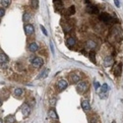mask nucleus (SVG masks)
I'll return each mask as SVG.
<instances>
[{
  "label": "nucleus",
  "instance_id": "nucleus-3",
  "mask_svg": "<svg viewBox=\"0 0 123 123\" xmlns=\"http://www.w3.org/2000/svg\"><path fill=\"white\" fill-rule=\"evenodd\" d=\"M24 31H25L26 36H30V35H32V34L35 32V28H34L33 25L27 24V25H25V27H24Z\"/></svg>",
  "mask_w": 123,
  "mask_h": 123
},
{
  "label": "nucleus",
  "instance_id": "nucleus-30",
  "mask_svg": "<svg viewBox=\"0 0 123 123\" xmlns=\"http://www.w3.org/2000/svg\"><path fill=\"white\" fill-rule=\"evenodd\" d=\"M114 4H115L116 7H120V3H119L118 0H114Z\"/></svg>",
  "mask_w": 123,
  "mask_h": 123
},
{
  "label": "nucleus",
  "instance_id": "nucleus-1",
  "mask_svg": "<svg viewBox=\"0 0 123 123\" xmlns=\"http://www.w3.org/2000/svg\"><path fill=\"white\" fill-rule=\"evenodd\" d=\"M32 65H33L34 68H40V67L43 65V58H40V57H36V58L33 60Z\"/></svg>",
  "mask_w": 123,
  "mask_h": 123
},
{
  "label": "nucleus",
  "instance_id": "nucleus-17",
  "mask_svg": "<svg viewBox=\"0 0 123 123\" xmlns=\"http://www.w3.org/2000/svg\"><path fill=\"white\" fill-rule=\"evenodd\" d=\"M112 63H113V59H112L111 56H106L105 58V66H110Z\"/></svg>",
  "mask_w": 123,
  "mask_h": 123
},
{
  "label": "nucleus",
  "instance_id": "nucleus-5",
  "mask_svg": "<svg viewBox=\"0 0 123 123\" xmlns=\"http://www.w3.org/2000/svg\"><path fill=\"white\" fill-rule=\"evenodd\" d=\"M53 4H54V7L57 11H61V10L63 9V2L61 1V0H54Z\"/></svg>",
  "mask_w": 123,
  "mask_h": 123
},
{
  "label": "nucleus",
  "instance_id": "nucleus-2",
  "mask_svg": "<svg viewBox=\"0 0 123 123\" xmlns=\"http://www.w3.org/2000/svg\"><path fill=\"white\" fill-rule=\"evenodd\" d=\"M88 89V85L86 82H81V83H79L77 85V91H78V93H81V94H83L85 93V92L87 91Z\"/></svg>",
  "mask_w": 123,
  "mask_h": 123
},
{
  "label": "nucleus",
  "instance_id": "nucleus-18",
  "mask_svg": "<svg viewBox=\"0 0 123 123\" xmlns=\"http://www.w3.org/2000/svg\"><path fill=\"white\" fill-rule=\"evenodd\" d=\"M48 69H45V70H43V73H40L39 74V76L37 77V79H44L46 76H47V74H48Z\"/></svg>",
  "mask_w": 123,
  "mask_h": 123
},
{
  "label": "nucleus",
  "instance_id": "nucleus-8",
  "mask_svg": "<svg viewBox=\"0 0 123 123\" xmlns=\"http://www.w3.org/2000/svg\"><path fill=\"white\" fill-rule=\"evenodd\" d=\"M97 47V43L94 42V40H88L86 43V48L87 49H95Z\"/></svg>",
  "mask_w": 123,
  "mask_h": 123
},
{
  "label": "nucleus",
  "instance_id": "nucleus-6",
  "mask_svg": "<svg viewBox=\"0 0 123 123\" xmlns=\"http://www.w3.org/2000/svg\"><path fill=\"white\" fill-rule=\"evenodd\" d=\"M99 19H100V21H102V22H109L111 17L107 13H100L99 14Z\"/></svg>",
  "mask_w": 123,
  "mask_h": 123
},
{
  "label": "nucleus",
  "instance_id": "nucleus-29",
  "mask_svg": "<svg viewBox=\"0 0 123 123\" xmlns=\"http://www.w3.org/2000/svg\"><path fill=\"white\" fill-rule=\"evenodd\" d=\"M40 29H42V31H43V35L44 36H47V32H46V30H45V28L43 26V25H40Z\"/></svg>",
  "mask_w": 123,
  "mask_h": 123
},
{
  "label": "nucleus",
  "instance_id": "nucleus-25",
  "mask_svg": "<svg viewBox=\"0 0 123 123\" xmlns=\"http://www.w3.org/2000/svg\"><path fill=\"white\" fill-rule=\"evenodd\" d=\"M56 101H57V99H56V98H51V99L49 100V102H50V105H51V106H55V105H56Z\"/></svg>",
  "mask_w": 123,
  "mask_h": 123
},
{
  "label": "nucleus",
  "instance_id": "nucleus-31",
  "mask_svg": "<svg viewBox=\"0 0 123 123\" xmlns=\"http://www.w3.org/2000/svg\"><path fill=\"white\" fill-rule=\"evenodd\" d=\"M112 123H115V121H113V122H112Z\"/></svg>",
  "mask_w": 123,
  "mask_h": 123
},
{
  "label": "nucleus",
  "instance_id": "nucleus-11",
  "mask_svg": "<svg viewBox=\"0 0 123 123\" xmlns=\"http://www.w3.org/2000/svg\"><path fill=\"white\" fill-rule=\"evenodd\" d=\"M66 44L69 47H73L76 44V39L74 37H68L67 40H66Z\"/></svg>",
  "mask_w": 123,
  "mask_h": 123
},
{
  "label": "nucleus",
  "instance_id": "nucleus-15",
  "mask_svg": "<svg viewBox=\"0 0 123 123\" xmlns=\"http://www.w3.org/2000/svg\"><path fill=\"white\" fill-rule=\"evenodd\" d=\"M22 111H23V114L24 116H29L30 115V112H31V109H30V106L28 105H25L22 108Z\"/></svg>",
  "mask_w": 123,
  "mask_h": 123
},
{
  "label": "nucleus",
  "instance_id": "nucleus-7",
  "mask_svg": "<svg viewBox=\"0 0 123 123\" xmlns=\"http://www.w3.org/2000/svg\"><path fill=\"white\" fill-rule=\"evenodd\" d=\"M80 80H81V78H80V76L77 75V74H71V75H70V82H71L72 84L78 83Z\"/></svg>",
  "mask_w": 123,
  "mask_h": 123
},
{
  "label": "nucleus",
  "instance_id": "nucleus-26",
  "mask_svg": "<svg viewBox=\"0 0 123 123\" xmlns=\"http://www.w3.org/2000/svg\"><path fill=\"white\" fill-rule=\"evenodd\" d=\"M94 86H95V89H96V90H98V89L100 88V85H99V83H98V81H95V82H94Z\"/></svg>",
  "mask_w": 123,
  "mask_h": 123
},
{
  "label": "nucleus",
  "instance_id": "nucleus-16",
  "mask_svg": "<svg viewBox=\"0 0 123 123\" xmlns=\"http://www.w3.org/2000/svg\"><path fill=\"white\" fill-rule=\"evenodd\" d=\"M37 49H38V45L36 43H32L29 45V50L31 51V52H36Z\"/></svg>",
  "mask_w": 123,
  "mask_h": 123
},
{
  "label": "nucleus",
  "instance_id": "nucleus-10",
  "mask_svg": "<svg viewBox=\"0 0 123 123\" xmlns=\"http://www.w3.org/2000/svg\"><path fill=\"white\" fill-rule=\"evenodd\" d=\"M7 62H8V57H7V55H6L4 52H2V51H1V53H0V63H1V66L4 65V64L7 63Z\"/></svg>",
  "mask_w": 123,
  "mask_h": 123
},
{
  "label": "nucleus",
  "instance_id": "nucleus-12",
  "mask_svg": "<svg viewBox=\"0 0 123 123\" xmlns=\"http://www.w3.org/2000/svg\"><path fill=\"white\" fill-rule=\"evenodd\" d=\"M81 105H82V108H83L84 111L87 112V111L90 110V102L88 100H83L82 101V104H81Z\"/></svg>",
  "mask_w": 123,
  "mask_h": 123
},
{
  "label": "nucleus",
  "instance_id": "nucleus-28",
  "mask_svg": "<svg viewBox=\"0 0 123 123\" xmlns=\"http://www.w3.org/2000/svg\"><path fill=\"white\" fill-rule=\"evenodd\" d=\"M5 8H3V7H1L0 8V17H3L4 15H5V10H4Z\"/></svg>",
  "mask_w": 123,
  "mask_h": 123
},
{
  "label": "nucleus",
  "instance_id": "nucleus-22",
  "mask_svg": "<svg viewBox=\"0 0 123 123\" xmlns=\"http://www.w3.org/2000/svg\"><path fill=\"white\" fill-rule=\"evenodd\" d=\"M6 121L8 123H15L16 122V119H15V117L13 115H9V116L6 117Z\"/></svg>",
  "mask_w": 123,
  "mask_h": 123
},
{
  "label": "nucleus",
  "instance_id": "nucleus-24",
  "mask_svg": "<svg viewBox=\"0 0 123 123\" xmlns=\"http://www.w3.org/2000/svg\"><path fill=\"white\" fill-rule=\"evenodd\" d=\"M107 91H108V86H107V84H104V85L101 86V92H102L104 94H105Z\"/></svg>",
  "mask_w": 123,
  "mask_h": 123
},
{
  "label": "nucleus",
  "instance_id": "nucleus-13",
  "mask_svg": "<svg viewBox=\"0 0 123 123\" xmlns=\"http://www.w3.org/2000/svg\"><path fill=\"white\" fill-rule=\"evenodd\" d=\"M48 115H49L50 118H52V119H54V120H58V115H57V113L55 112L54 109H49Z\"/></svg>",
  "mask_w": 123,
  "mask_h": 123
},
{
  "label": "nucleus",
  "instance_id": "nucleus-9",
  "mask_svg": "<svg viewBox=\"0 0 123 123\" xmlns=\"http://www.w3.org/2000/svg\"><path fill=\"white\" fill-rule=\"evenodd\" d=\"M87 12L88 13H91V14H98V10L97 7L93 6V5H89L87 7Z\"/></svg>",
  "mask_w": 123,
  "mask_h": 123
},
{
  "label": "nucleus",
  "instance_id": "nucleus-20",
  "mask_svg": "<svg viewBox=\"0 0 123 123\" xmlns=\"http://www.w3.org/2000/svg\"><path fill=\"white\" fill-rule=\"evenodd\" d=\"M14 95L17 96V97L22 96V95H23V90H22L21 88H17V89H15V91H14Z\"/></svg>",
  "mask_w": 123,
  "mask_h": 123
},
{
  "label": "nucleus",
  "instance_id": "nucleus-27",
  "mask_svg": "<svg viewBox=\"0 0 123 123\" xmlns=\"http://www.w3.org/2000/svg\"><path fill=\"white\" fill-rule=\"evenodd\" d=\"M90 121H91V123H98V120L97 117H91Z\"/></svg>",
  "mask_w": 123,
  "mask_h": 123
},
{
  "label": "nucleus",
  "instance_id": "nucleus-4",
  "mask_svg": "<svg viewBox=\"0 0 123 123\" xmlns=\"http://www.w3.org/2000/svg\"><path fill=\"white\" fill-rule=\"evenodd\" d=\"M67 87H68V83H67L66 80H60V81L58 82V84H57V88H58L59 91H63V90H65Z\"/></svg>",
  "mask_w": 123,
  "mask_h": 123
},
{
  "label": "nucleus",
  "instance_id": "nucleus-19",
  "mask_svg": "<svg viewBox=\"0 0 123 123\" xmlns=\"http://www.w3.org/2000/svg\"><path fill=\"white\" fill-rule=\"evenodd\" d=\"M10 3H11V0H1V7L3 8H7Z\"/></svg>",
  "mask_w": 123,
  "mask_h": 123
},
{
  "label": "nucleus",
  "instance_id": "nucleus-14",
  "mask_svg": "<svg viewBox=\"0 0 123 123\" xmlns=\"http://www.w3.org/2000/svg\"><path fill=\"white\" fill-rule=\"evenodd\" d=\"M74 13H75V6H70L68 8V10L66 11V13H65V16L70 17V16H72Z\"/></svg>",
  "mask_w": 123,
  "mask_h": 123
},
{
  "label": "nucleus",
  "instance_id": "nucleus-21",
  "mask_svg": "<svg viewBox=\"0 0 123 123\" xmlns=\"http://www.w3.org/2000/svg\"><path fill=\"white\" fill-rule=\"evenodd\" d=\"M31 5L34 9L38 8V0H31Z\"/></svg>",
  "mask_w": 123,
  "mask_h": 123
},
{
  "label": "nucleus",
  "instance_id": "nucleus-23",
  "mask_svg": "<svg viewBox=\"0 0 123 123\" xmlns=\"http://www.w3.org/2000/svg\"><path fill=\"white\" fill-rule=\"evenodd\" d=\"M30 19H31L30 14H29V13H25V14H24V16H23V21H24L25 23H27V22H29V21H30Z\"/></svg>",
  "mask_w": 123,
  "mask_h": 123
}]
</instances>
